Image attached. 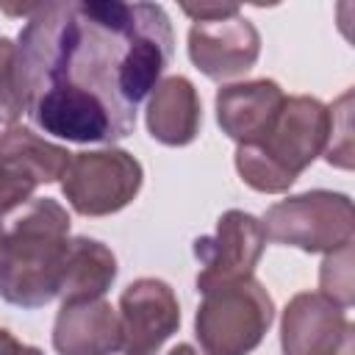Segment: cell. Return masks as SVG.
I'll return each mask as SVG.
<instances>
[{
    "label": "cell",
    "instance_id": "6da1fadb",
    "mask_svg": "<svg viewBox=\"0 0 355 355\" xmlns=\"http://www.w3.org/2000/svg\"><path fill=\"white\" fill-rule=\"evenodd\" d=\"M17 39L31 122L75 144L133 133L144 97L172 61V22L158 3L61 0L25 11Z\"/></svg>",
    "mask_w": 355,
    "mask_h": 355
},
{
    "label": "cell",
    "instance_id": "7a4b0ae2",
    "mask_svg": "<svg viewBox=\"0 0 355 355\" xmlns=\"http://www.w3.org/2000/svg\"><path fill=\"white\" fill-rule=\"evenodd\" d=\"M69 247V214L53 197H33L0 216V297L22 311L58 297Z\"/></svg>",
    "mask_w": 355,
    "mask_h": 355
},
{
    "label": "cell",
    "instance_id": "3957f363",
    "mask_svg": "<svg viewBox=\"0 0 355 355\" xmlns=\"http://www.w3.org/2000/svg\"><path fill=\"white\" fill-rule=\"evenodd\" d=\"M333 114L311 94L286 97L275 125L252 144H239L233 164L239 178L261 194H283L327 150Z\"/></svg>",
    "mask_w": 355,
    "mask_h": 355
},
{
    "label": "cell",
    "instance_id": "277c9868",
    "mask_svg": "<svg viewBox=\"0 0 355 355\" xmlns=\"http://www.w3.org/2000/svg\"><path fill=\"white\" fill-rule=\"evenodd\" d=\"M275 322V300L261 280L244 277L202 291L194 336L205 355H250Z\"/></svg>",
    "mask_w": 355,
    "mask_h": 355
},
{
    "label": "cell",
    "instance_id": "5b68a950",
    "mask_svg": "<svg viewBox=\"0 0 355 355\" xmlns=\"http://www.w3.org/2000/svg\"><path fill=\"white\" fill-rule=\"evenodd\" d=\"M266 239L302 252H336L352 244V200L341 191L311 189L275 202L263 216Z\"/></svg>",
    "mask_w": 355,
    "mask_h": 355
},
{
    "label": "cell",
    "instance_id": "8992f818",
    "mask_svg": "<svg viewBox=\"0 0 355 355\" xmlns=\"http://www.w3.org/2000/svg\"><path fill=\"white\" fill-rule=\"evenodd\" d=\"M141 183L144 169L128 150H80L72 153L64 169L61 194L80 216H108L128 208L141 191Z\"/></svg>",
    "mask_w": 355,
    "mask_h": 355
},
{
    "label": "cell",
    "instance_id": "52a82bcc",
    "mask_svg": "<svg viewBox=\"0 0 355 355\" xmlns=\"http://www.w3.org/2000/svg\"><path fill=\"white\" fill-rule=\"evenodd\" d=\"M72 153L25 125H8L0 133V216L33 200L44 183H58Z\"/></svg>",
    "mask_w": 355,
    "mask_h": 355
},
{
    "label": "cell",
    "instance_id": "ba28073f",
    "mask_svg": "<svg viewBox=\"0 0 355 355\" xmlns=\"http://www.w3.org/2000/svg\"><path fill=\"white\" fill-rule=\"evenodd\" d=\"M261 55V33L241 14L239 6L227 3V8L216 17L191 19L189 28V58L191 64L211 80H230L255 67Z\"/></svg>",
    "mask_w": 355,
    "mask_h": 355
},
{
    "label": "cell",
    "instance_id": "9c48e42d",
    "mask_svg": "<svg viewBox=\"0 0 355 355\" xmlns=\"http://www.w3.org/2000/svg\"><path fill=\"white\" fill-rule=\"evenodd\" d=\"M266 247V233L258 216L230 208L216 219L214 236H200L194 241V255L202 263L197 275V291L252 277Z\"/></svg>",
    "mask_w": 355,
    "mask_h": 355
},
{
    "label": "cell",
    "instance_id": "30bf717a",
    "mask_svg": "<svg viewBox=\"0 0 355 355\" xmlns=\"http://www.w3.org/2000/svg\"><path fill=\"white\" fill-rule=\"evenodd\" d=\"M119 333L125 355H155L180 327V302L169 283L139 277L119 294Z\"/></svg>",
    "mask_w": 355,
    "mask_h": 355
},
{
    "label": "cell",
    "instance_id": "8fae6325",
    "mask_svg": "<svg viewBox=\"0 0 355 355\" xmlns=\"http://www.w3.org/2000/svg\"><path fill=\"white\" fill-rule=\"evenodd\" d=\"M352 338L347 311L319 291H300L280 316L283 355H338Z\"/></svg>",
    "mask_w": 355,
    "mask_h": 355
},
{
    "label": "cell",
    "instance_id": "7c38bea8",
    "mask_svg": "<svg viewBox=\"0 0 355 355\" xmlns=\"http://www.w3.org/2000/svg\"><path fill=\"white\" fill-rule=\"evenodd\" d=\"M214 105L222 133L236 144H252L275 125L286 105V92L272 78H255L222 86Z\"/></svg>",
    "mask_w": 355,
    "mask_h": 355
},
{
    "label": "cell",
    "instance_id": "4fadbf2b",
    "mask_svg": "<svg viewBox=\"0 0 355 355\" xmlns=\"http://www.w3.org/2000/svg\"><path fill=\"white\" fill-rule=\"evenodd\" d=\"M53 349L58 355H114L122 349L119 313L108 300L61 302L53 322Z\"/></svg>",
    "mask_w": 355,
    "mask_h": 355
},
{
    "label": "cell",
    "instance_id": "5bb4252c",
    "mask_svg": "<svg viewBox=\"0 0 355 355\" xmlns=\"http://www.w3.org/2000/svg\"><path fill=\"white\" fill-rule=\"evenodd\" d=\"M147 133L166 147H186L200 136L202 103L194 83L183 75H169L155 83L144 111Z\"/></svg>",
    "mask_w": 355,
    "mask_h": 355
},
{
    "label": "cell",
    "instance_id": "9a60e30c",
    "mask_svg": "<svg viewBox=\"0 0 355 355\" xmlns=\"http://www.w3.org/2000/svg\"><path fill=\"white\" fill-rule=\"evenodd\" d=\"M116 280V255L97 239L75 236L69 239L64 272H61V302L100 300Z\"/></svg>",
    "mask_w": 355,
    "mask_h": 355
},
{
    "label": "cell",
    "instance_id": "2e32d148",
    "mask_svg": "<svg viewBox=\"0 0 355 355\" xmlns=\"http://www.w3.org/2000/svg\"><path fill=\"white\" fill-rule=\"evenodd\" d=\"M25 105L17 44L8 36H0V125H17V119L25 114Z\"/></svg>",
    "mask_w": 355,
    "mask_h": 355
},
{
    "label": "cell",
    "instance_id": "e0dca14e",
    "mask_svg": "<svg viewBox=\"0 0 355 355\" xmlns=\"http://www.w3.org/2000/svg\"><path fill=\"white\" fill-rule=\"evenodd\" d=\"M319 294L341 305L344 311L352 305V244L327 252L322 269H319Z\"/></svg>",
    "mask_w": 355,
    "mask_h": 355
},
{
    "label": "cell",
    "instance_id": "ac0fdd59",
    "mask_svg": "<svg viewBox=\"0 0 355 355\" xmlns=\"http://www.w3.org/2000/svg\"><path fill=\"white\" fill-rule=\"evenodd\" d=\"M0 355H44V352L39 347L17 341L8 330H0Z\"/></svg>",
    "mask_w": 355,
    "mask_h": 355
},
{
    "label": "cell",
    "instance_id": "d6986e66",
    "mask_svg": "<svg viewBox=\"0 0 355 355\" xmlns=\"http://www.w3.org/2000/svg\"><path fill=\"white\" fill-rule=\"evenodd\" d=\"M166 355H200V352H197L191 344H178V347H172Z\"/></svg>",
    "mask_w": 355,
    "mask_h": 355
},
{
    "label": "cell",
    "instance_id": "ffe728a7",
    "mask_svg": "<svg viewBox=\"0 0 355 355\" xmlns=\"http://www.w3.org/2000/svg\"><path fill=\"white\" fill-rule=\"evenodd\" d=\"M338 355H352V338H349V341L341 347V352H338Z\"/></svg>",
    "mask_w": 355,
    "mask_h": 355
}]
</instances>
